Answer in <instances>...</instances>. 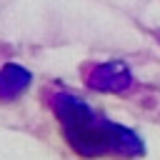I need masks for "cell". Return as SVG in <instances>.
Returning a JSON list of instances; mask_svg holds the SVG:
<instances>
[{
    "mask_svg": "<svg viewBox=\"0 0 160 160\" xmlns=\"http://www.w3.org/2000/svg\"><path fill=\"white\" fill-rule=\"evenodd\" d=\"M50 105L62 125V135H65L68 145L78 155H82V158L142 155V140L132 130H128L102 115H95V110L78 95L55 92Z\"/></svg>",
    "mask_w": 160,
    "mask_h": 160,
    "instance_id": "cell-1",
    "label": "cell"
},
{
    "mask_svg": "<svg viewBox=\"0 0 160 160\" xmlns=\"http://www.w3.org/2000/svg\"><path fill=\"white\" fill-rule=\"evenodd\" d=\"M88 88L100 92H125L132 88V75L125 62L110 60L102 65H95L88 75Z\"/></svg>",
    "mask_w": 160,
    "mask_h": 160,
    "instance_id": "cell-2",
    "label": "cell"
},
{
    "mask_svg": "<svg viewBox=\"0 0 160 160\" xmlns=\"http://www.w3.org/2000/svg\"><path fill=\"white\" fill-rule=\"evenodd\" d=\"M32 75L28 68L18 65V62H8L0 70V100H12L18 98L22 90H28Z\"/></svg>",
    "mask_w": 160,
    "mask_h": 160,
    "instance_id": "cell-3",
    "label": "cell"
}]
</instances>
